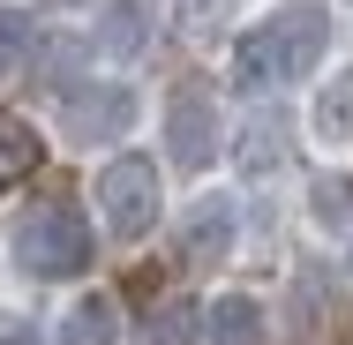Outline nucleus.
<instances>
[{"mask_svg":"<svg viewBox=\"0 0 353 345\" xmlns=\"http://www.w3.org/2000/svg\"><path fill=\"white\" fill-rule=\"evenodd\" d=\"M90 218L61 196H46V203H30L15 218V233H8V255H15V271L38 278V285H53V278H83L90 271Z\"/></svg>","mask_w":353,"mask_h":345,"instance_id":"f257e3e1","label":"nucleus"},{"mask_svg":"<svg viewBox=\"0 0 353 345\" xmlns=\"http://www.w3.org/2000/svg\"><path fill=\"white\" fill-rule=\"evenodd\" d=\"M90 203H98V225H105L121 248H136L143 233L158 225V210H165V196H158V165L136 158V150L105 158L98 180H90Z\"/></svg>","mask_w":353,"mask_h":345,"instance_id":"f03ea898","label":"nucleus"},{"mask_svg":"<svg viewBox=\"0 0 353 345\" xmlns=\"http://www.w3.org/2000/svg\"><path fill=\"white\" fill-rule=\"evenodd\" d=\"M136 128V90L128 83H68L61 90V136L98 150V143H121Z\"/></svg>","mask_w":353,"mask_h":345,"instance_id":"7ed1b4c3","label":"nucleus"},{"mask_svg":"<svg viewBox=\"0 0 353 345\" xmlns=\"http://www.w3.org/2000/svg\"><path fill=\"white\" fill-rule=\"evenodd\" d=\"M218 98L203 83H173V98H165V158L181 165V173H203L218 158Z\"/></svg>","mask_w":353,"mask_h":345,"instance_id":"20e7f679","label":"nucleus"},{"mask_svg":"<svg viewBox=\"0 0 353 345\" xmlns=\"http://www.w3.org/2000/svg\"><path fill=\"white\" fill-rule=\"evenodd\" d=\"M233 240H241V203L233 196H196V203L173 218V255L188 263V271H218L225 255H233Z\"/></svg>","mask_w":353,"mask_h":345,"instance_id":"39448f33","label":"nucleus"},{"mask_svg":"<svg viewBox=\"0 0 353 345\" xmlns=\"http://www.w3.org/2000/svg\"><path fill=\"white\" fill-rule=\"evenodd\" d=\"M263 30H271V53H279V83L316 75L323 45H331V15H323V0H285Z\"/></svg>","mask_w":353,"mask_h":345,"instance_id":"423d86ee","label":"nucleus"},{"mask_svg":"<svg viewBox=\"0 0 353 345\" xmlns=\"http://www.w3.org/2000/svg\"><path fill=\"white\" fill-rule=\"evenodd\" d=\"M225 83H233V98H263V90H279V53H271V30H263V23H248V30L233 38Z\"/></svg>","mask_w":353,"mask_h":345,"instance_id":"0eeeda50","label":"nucleus"},{"mask_svg":"<svg viewBox=\"0 0 353 345\" xmlns=\"http://www.w3.org/2000/svg\"><path fill=\"white\" fill-rule=\"evenodd\" d=\"M53 345H121V300L113 293H75V308L53 323Z\"/></svg>","mask_w":353,"mask_h":345,"instance_id":"6e6552de","label":"nucleus"},{"mask_svg":"<svg viewBox=\"0 0 353 345\" xmlns=\"http://www.w3.org/2000/svg\"><path fill=\"white\" fill-rule=\"evenodd\" d=\"M203 331H211V345H263V300L256 293H218Z\"/></svg>","mask_w":353,"mask_h":345,"instance_id":"1a4fd4ad","label":"nucleus"},{"mask_svg":"<svg viewBox=\"0 0 353 345\" xmlns=\"http://www.w3.org/2000/svg\"><path fill=\"white\" fill-rule=\"evenodd\" d=\"M38 158H46V136H38L23 113H0V196L23 188V180L38 173Z\"/></svg>","mask_w":353,"mask_h":345,"instance_id":"9d476101","label":"nucleus"},{"mask_svg":"<svg viewBox=\"0 0 353 345\" xmlns=\"http://www.w3.org/2000/svg\"><path fill=\"white\" fill-rule=\"evenodd\" d=\"M98 53H113V61H136L143 45H150V23H143V0H105L98 8V38H90Z\"/></svg>","mask_w":353,"mask_h":345,"instance_id":"9b49d317","label":"nucleus"},{"mask_svg":"<svg viewBox=\"0 0 353 345\" xmlns=\"http://www.w3.org/2000/svg\"><path fill=\"white\" fill-rule=\"evenodd\" d=\"M308 128H316V143H353V68H339L323 90H316Z\"/></svg>","mask_w":353,"mask_h":345,"instance_id":"f8f14e48","label":"nucleus"},{"mask_svg":"<svg viewBox=\"0 0 353 345\" xmlns=\"http://www.w3.org/2000/svg\"><path fill=\"white\" fill-rule=\"evenodd\" d=\"M308 218L323 233H353V173H316L308 180Z\"/></svg>","mask_w":353,"mask_h":345,"instance_id":"ddd939ff","label":"nucleus"},{"mask_svg":"<svg viewBox=\"0 0 353 345\" xmlns=\"http://www.w3.org/2000/svg\"><path fill=\"white\" fill-rule=\"evenodd\" d=\"M233 150H241V173H248V180L271 173V165H279V113H256V121L233 136Z\"/></svg>","mask_w":353,"mask_h":345,"instance_id":"4468645a","label":"nucleus"},{"mask_svg":"<svg viewBox=\"0 0 353 345\" xmlns=\"http://www.w3.org/2000/svg\"><path fill=\"white\" fill-rule=\"evenodd\" d=\"M30 30H38V23H30V8H0V83L23 68V53H30Z\"/></svg>","mask_w":353,"mask_h":345,"instance_id":"2eb2a0df","label":"nucleus"},{"mask_svg":"<svg viewBox=\"0 0 353 345\" xmlns=\"http://www.w3.org/2000/svg\"><path fill=\"white\" fill-rule=\"evenodd\" d=\"M150 345H196V308L165 300V308L150 315Z\"/></svg>","mask_w":353,"mask_h":345,"instance_id":"dca6fc26","label":"nucleus"},{"mask_svg":"<svg viewBox=\"0 0 353 345\" xmlns=\"http://www.w3.org/2000/svg\"><path fill=\"white\" fill-rule=\"evenodd\" d=\"M0 345H46L30 315H0Z\"/></svg>","mask_w":353,"mask_h":345,"instance_id":"f3484780","label":"nucleus"}]
</instances>
